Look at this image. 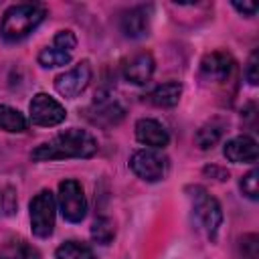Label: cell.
<instances>
[{
	"instance_id": "cell-9",
	"label": "cell",
	"mask_w": 259,
	"mask_h": 259,
	"mask_svg": "<svg viewBox=\"0 0 259 259\" xmlns=\"http://www.w3.org/2000/svg\"><path fill=\"white\" fill-rule=\"evenodd\" d=\"M233 69H235V63H233L231 55H227L223 51H212V53L204 55L200 61V75L212 83L227 81L231 77Z\"/></svg>"
},
{
	"instance_id": "cell-8",
	"label": "cell",
	"mask_w": 259,
	"mask_h": 259,
	"mask_svg": "<svg viewBox=\"0 0 259 259\" xmlns=\"http://www.w3.org/2000/svg\"><path fill=\"white\" fill-rule=\"evenodd\" d=\"M89 81H91V65H89V61H79L73 69L61 73L55 79V89L59 95L73 99L85 91Z\"/></svg>"
},
{
	"instance_id": "cell-5",
	"label": "cell",
	"mask_w": 259,
	"mask_h": 259,
	"mask_svg": "<svg viewBox=\"0 0 259 259\" xmlns=\"http://www.w3.org/2000/svg\"><path fill=\"white\" fill-rule=\"evenodd\" d=\"M57 202L63 219L69 223H81L87 214V198H85L83 186L73 178H67L59 184Z\"/></svg>"
},
{
	"instance_id": "cell-20",
	"label": "cell",
	"mask_w": 259,
	"mask_h": 259,
	"mask_svg": "<svg viewBox=\"0 0 259 259\" xmlns=\"http://www.w3.org/2000/svg\"><path fill=\"white\" fill-rule=\"evenodd\" d=\"M71 61V53H65L61 51L59 47L51 45V47H45L40 53H38V63L42 67H63Z\"/></svg>"
},
{
	"instance_id": "cell-3",
	"label": "cell",
	"mask_w": 259,
	"mask_h": 259,
	"mask_svg": "<svg viewBox=\"0 0 259 259\" xmlns=\"http://www.w3.org/2000/svg\"><path fill=\"white\" fill-rule=\"evenodd\" d=\"M190 200H192V208H194V214H196L200 227L204 229L206 237L210 241H214L217 233L223 225V210H221L219 200L212 194H208V190H204L202 186L190 188Z\"/></svg>"
},
{
	"instance_id": "cell-13",
	"label": "cell",
	"mask_w": 259,
	"mask_h": 259,
	"mask_svg": "<svg viewBox=\"0 0 259 259\" xmlns=\"http://www.w3.org/2000/svg\"><path fill=\"white\" fill-rule=\"evenodd\" d=\"M154 67H156V63H154V57L150 53H138L123 65V77L130 83L144 85L150 81Z\"/></svg>"
},
{
	"instance_id": "cell-19",
	"label": "cell",
	"mask_w": 259,
	"mask_h": 259,
	"mask_svg": "<svg viewBox=\"0 0 259 259\" xmlns=\"http://www.w3.org/2000/svg\"><path fill=\"white\" fill-rule=\"evenodd\" d=\"M221 136H223V125L219 121H210V123H204L196 132L194 142H196V146L200 150H208V148H212L221 140Z\"/></svg>"
},
{
	"instance_id": "cell-23",
	"label": "cell",
	"mask_w": 259,
	"mask_h": 259,
	"mask_svg": "<svg viewBox=\"0 0 259 259\" xmlns=\"http://www.w3.org/2000/svg\"><path fill=\"white\" fill-rule=\"evenodd\" d=\"M53 45L59 47L61 51L73 55V51H75V47H77V36H75L71 30H59V32L55 34V38H53Z\"/></svg>"
},
{
	"instance_id": "cell-10",
	"label": "cell",
	"mask_w": 259,
	"mask_h": 259,
	"mask_svg": "<svg viewBox=\"0 0 259 259\" xmlns=\"http://www.w3.org/2000/svg\"><path fill=\"white\" fill-rule=\"evenodd\" d=\"M136 140L152 150H162L168 146L170 134L160 121L152 117H142L136 121Z\"/></svg>"
},
{
	"instance_id": "cell-22",
	"label": "cell",
	"mask_w": 259,
	"mask_h": 259,
	"mask_svg": "<svg viewBox=\"0 0 259 259\" xmlns=\"http://www.w3.org/2000/svg\"><path fill=\"white\" fill-rule=\"evenodd\" d=\"M257 176H259V172L253 168V170H249V172L241 178V190H243V194H245L247 198H251V200H257V196H259V190H257Z\"/></svg>"
},
{
	"instance_id": "cell-7",
	"label": "cell",
	"mask_w": 259,
	"mask_h": 259,
	"mask_svg": "<svg viewBox=\"0 0 259 259\" xmlns=\"http://www.w3.org/2000/svg\"><path fill=\"white\" fill-rule=\"evenodd\" d=\"M28 111H30V121L40 127L59 125L67 117L65 107L47 93H36L28 103Z\"/></svg>"
},
{
	"instance_id": "cell-15",
	"label": "cell",
	"mask_w": 259,
	"mask_h": 259,
	"mask_svg": "<svg viewBox=\"0 0 259 259\" xmlns=\"http://www.w3.org/2000/svg\"><path fill=\"white\" fill-rule=\"evenodd\" d=\"M95 115L91 117L95 123H101V125H113V123H117L121 117H123V107L117 103V101H113V99H99V101H95Z\"/></svg>"
},
{
	"instance_id": "cell-16",
	"label": "cell",
	"mask_w": 259,
	"mask_h": 259,
	"mask_svg": "<svg viewBox=\"0 0 259 259\" xmlns=\"http://www.w3.org/2000/svg\"><path fill=\"white\" fill-rule=\"evenodd\" d=\"M57 259H97L93 249L81 241H65L55 251Z\"/></svg>"
},
{
	"instance_id": "cell-2",
	"label": "cell",
	"mask_w": 259,
	"mask_h": 259,
	"mask_svg": "<svg viewBox=\"0 0 259 259\" xmlns=\"http://www.w3.org/2000/svg\"><path fill=\"white\" fill-rule=\"evenodd\" d=\"M42 18L45 8L40 4H14L2 16L0 34L8 42L22 40L42 22Z\"/></svg>"
},
{
	"instance_id": "cell-12",
	"label": "cell",
	"mask_w": 259,
	"mask_h": 259,
	"mask_svg": "<svg viewBox=\"0 0 259 259\" xmlns=\"http://www.w3.org/2000/svg\"><path fill=\"white\" fill-rule=\"evenodd\" d=\"M150 16H152V6H136V8L127 10L119 20L123 34L130 38H140V36L148 34Z\"/></svg>"
},
{
	"instance_id": "cell-18",
	"label": "cell",
	"mask_w": 259,
	"mask_h": 259,
	"mask_svg": "<svg viewBox=\"0 0 259 259\" xmlns=\"http://www.w3.org/2000/svg\"><path fill=\"white\" fill-rule=\"evenodd\" d=\"M0 259H40L38 251L24 241H12L0 249Z\"/></svg>"
},
{
	"instance_id": "cell-25",
	"label": "cell",
	"mask_w": 259,
	"mask_h": 259,
	"mask_svg": "<svg viewBox=\"0 0 259 259\" xmlns=\"http://www.w3.org/2000/svg\"><path fill=\"white\" fill-rule=\"evenodd\" d=\"M257 65H259V53L253 51L249 61H247V69H245V77L249 81V85H257L259 83V75H257Z\"/></svg>"
},
{
	"instance_id": "cell-14",
	"label": "cell",
	"mask_w": 259,
	"mask_h": 259,
	"mask_svg": "<svg viewBox=\"0 0 259 259\" xmlns=\"http://www.w3.org/2000/svg\"><path fill=\"white\" fill-rule=\"evenodd\" d=\"M182 93V85L178 81H166L162 85H158L150 95V103H154L156 107H174L180 99Z\"/></svg>"
},
{
	"instance_id": "cell-17",
	"label": "cell",
	"mask_w": 259,
	"mask_h": 259,
	"mask_svg": "<svg viewBox=\"0 0 259 259\" xmlns=\"http://www.w3.org/2000/svg\"><path fill=\"white\" fill-rule=\"evenodd\" d=\"M0 130L10 134H20L26 130V117L10 105H0Z\"/></svg>"
},
{
	"instance_id": "cell-11",
	"label": "cell",
	"mask_w": 259,
	"mask_h": 259,
	"mask_svg": "<svg viewBox=\"0 0 259 259\" xmlns=\"http://www.w3.org/2000/svg\"><path fill=\"white\" fill-rule=\"evenodd\" d=\"M225 158L235 164H251L257 160V142L251 136H237L225 144Z\"/></svg>"
},
{
	"instance_id": "cell-1",
	"label": "cell",
	"mask_w": 259,
	"mask_h": 259,
	"mask_svg": "<svg viewBox=\"0 0 259 259\" xmlns=\"http://www.w3.org/2000/svg\"><path fill=\"white\" fill-rule=\"evenodd\" d=\"M97 152V140L79 127L65 130L53 140L36 146L30 152V158L36 162L49 160H67V158H91Z\"/></svg>"
},
{
	"instance_id": "cell-24",
	"label": "cell",
	"mask_w": 259,
	"mask_h": 259,
	"mask_svg": "<svg viewBox=\"0 0 259 259\" xmlns=\"http://www.w3.org/2000/svg\"><path fill=\"white\" fill-rule=\"evenodd\" d=\"M257 249H259V237L255 233L245 235L241 239V251L247 259H257Z\"/></svg>"
},
{
	"instance_id": "cell-26",
	"label": "cell",
	"mask_w": 259,
	"mask_h": 259,
	"mask_svg": "<svg viewBox=\"0 0 259 259\" xmlns=\"http://www.w3.org/2000/svg\"><path fill=\"white\" fill-rule=\"evenodd\" d=\"M235 10H239L241 14H247V16H253L257 12V6L253 2H233Z\"/></svg>"
},
{
	"instance_id": "cell-4",
	"label": "cell",
	"mask_w": 259,
	"mask_h": 259,
	"mask_svg": "<svg viewBox=\"0 0 259 259\" xmlns=\"http://www.w3.org/2000/svg\"><path fill=\"white\" fill-rule=\"evenodd\" d=\"M30 229L32 235L38 239H47L53 235L55 229V212H57V200L51 190H40L32 196L30 204Z\"/></svg>"
},
{
	"instance_id": "cell-21",
	"label": "cell",
	"mask_w": 259,
	"mask_h": 259,
	"mask_svg": "<svg viewBox=\"0 0 259 259\" xmlns=\"http://www.w3.org/2000/svg\"><path fill=\"white\" fill-rule=\"evenodd\" d=\"M91 237H93V241L99 243V245L111 243V239L115 237V227H113V223H111L107 217H97L95 223H93V227H91Z\"/></svg>"
},
{
	"instance_id": "cell-6",
	"label": "cell",
	"mask_w": 259,
	"mask_h": 259,
	"mask_svg": "<svg viewBox=\"0 0 259 259\" xmlns=\"http://www.w3.org/2000/svg\"><path fill=\"white\" fill-rule=\"evenodd\" d=\"M130 168L138 178H142L146 182H158L168 172V158L160 150L144 148V150H138L132 154Z\"/></svg>"
}]
</instances>
